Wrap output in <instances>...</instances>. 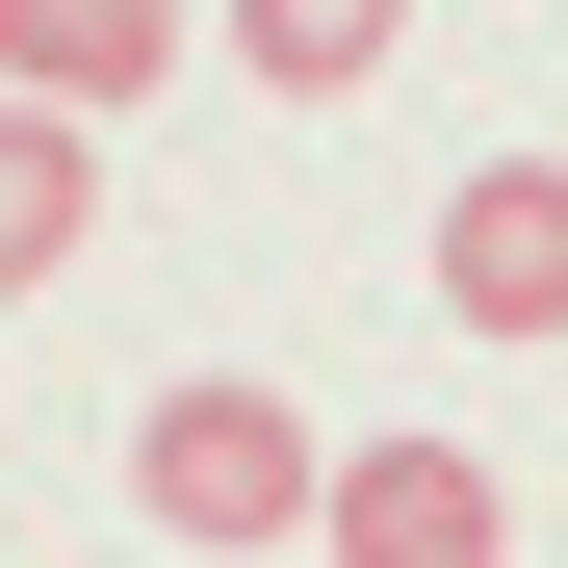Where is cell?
Returning a JSON list of instances; mask_svg holds the SVG:
<instances>
[{
  "label": "cell",
  "mask_w": 568,
  "mask_h": 568,
  "mask_svg": "<svg viewBox=\"0 0 568 568\" xmlns=\"http://www.w3.org/2000/svg\"><path fill=\"white\" fill-rule=\"evenodd\" d=\"M78 233H104V104H27V78H0V311H27Z\"/></svg>",
  "instance_id": "277c9868"
},
{
  "label": "cell",
  "mask_w": 568,
  "mask_h": 568,
  "mask_svg": "<svg viewBox=\"0 0 568 568\" xmlns=\"http://www.w3.org/2000/svg\"><path fill=\"white\" fill-rule=\"evenodd\" d=\"M0 78H27V104H155V78H181V0H0Z\"/></svg>",
  "instance_id": "5b68a950"
},
{
  "label": "cell",
  "mask_w": 568,
  "mask_h": 568,
  "mask_svg": "<svg viewBox=\"0 0 568 568\" xmlns=\"http://www.w3.org/2000/svg\"><path fill=\"white\" fill-rule=\"evenodd\" d=\"M130 517H155V542H207V568H258V542H311V517H336V439L284 414V388H233V362H207V388H155V414H130Z\"/></svg>",
  "instance_id": "6da1fadb"
},
{
  "label": "cell",
  "mask_w": 568,
  "mask_h": 568,
  "mask_svg": "<svg viewBox=\"0 0 568 568\" xmlns=\"http://www.w3.org/2000/svg\"><path fill=\"white\" fill-rule=\"evenodd\" d=\"M388 52H414V0H233V78L258 104H362Z\"/></svg>",
  "instance_id": "8992f818"
},
{
  "label": "cell",
  "mask_w": 568,
  "mask_h": 568,
  "mask_svg": "<svg viewBox=\"0 0 568 568\" xmlns=\"http://www.w3.org/2000/svg\"><path fill=\"white\" fill-rule=\"evenodd\" d=\"M336 568H517V517H491V465L465 439H336V517H311Z\"/></svg>",
  "instance_id": "3957f363"
},
{
  "label": "cell",
  "mask_w": 568,
  "mask_h": 568,
  "mask_svg": "<svg viewBox=\"0 0 568 568\" xmlns=\"http://www.w3.org/2000/svg\"><path fill=\"white\" fill-rule=\"evenodd\" d=\"M439 311L491 362H568V155H465L439 181Z\"/></svg>",
  "instance_id": "7a4b0ae2"
}]
</instances>
